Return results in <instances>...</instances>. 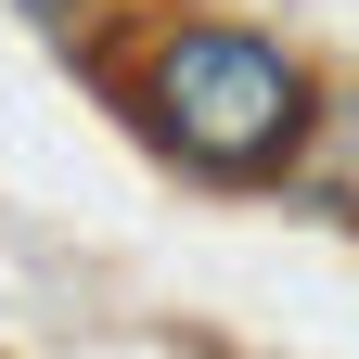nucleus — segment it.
<instances>
[{
    "mask_svg": "<svg viewBox=\"0 0 359 359\" xmlns=\"http://www.w3.org/2000/svg\"><path fill=\"white\" fill-rule=\"evenodd\" d=\"M128 103L205 180H269L308 142V65L257 26H154L128 52Z\"/></svg>",
    "mask_w": 359,
    "mask_h": 359,
    "instance_id": "f257e3e1",
    "label": "nucleus"
},
{
    "mask_svg": "<svg viewBox=\"0 0 359 359\" xmlns=\"http://www.w3.org/2000/svg\"><path fill=\"white\" fill-rule=\"evenodd\" d=\"M26 13H90V0H26Z\"/></svg>",
    "mask_w": 359,
    "mask_h": 359,
    "instance_id": "f03ea898",
    "label": "nucleus"
}]
</instances>
